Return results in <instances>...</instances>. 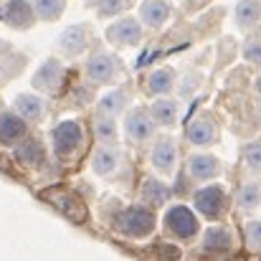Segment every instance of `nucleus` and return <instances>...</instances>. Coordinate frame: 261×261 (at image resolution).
I'll return each mask as SVG.
<instances>
[{
  "label": "nucleus",
  "instance_id": "1",
  "mask_svg": "<svg viewBox=\"0 0 261 261\" xmlns=\"http://www.w3.org/2000/svg\"><path fill=\"white\" fill-rule=\"evenodd\" d=\"M117 231L127 239H147L155 231V213L147 205H129L117 213Z\"/></svg>",
  "mask_w": 261,
  "mask_h": 261
},
{
  "label": "nucleus",
  "instance_id": "2",
  "mask_svg": "<svg viewBox=\"0 0 261 261\" xmlns=\"http://www.w3.org/2000/svg\"><path fill=\"white\" fill-rule=\"evenodd\" d=\"M51 145L59 158H71L84 147V127L79 119H61L51 129Z\"/></svg>",
  "mask_w": 261,
  "mask_h": 261
},
{
  "label": "nucleus",
  "instance_id": "3",
  "mask_svg": "<svg viewBox=\"0 0 261 261\" xmlns=\"http://www.w3.org/2000/svg\"><path fill=\"white\" fill-rule=\"evenodd\" d=\"M193 205L195 211L203 216V218H211V221H218L226 216L228 211V195L221 185H205L200 190H195L193 195Z\"/></svg>",
  "mask_w": 261,
  "mask_h": 261
},
{
  "label": "nucleus",
  "instance_id": "4",
  "mask_svg": "<svg viewBox=\"0 0 261 261\" xmlns=\"http://www.w3.org/2000/svg\"><path fill=\"white\" fill-rule=\"evenodd\" d=\"M84 74H87L89 84H96V87L114 84L119 79V61H117V56H112L107 51H94L89 56Z\"/></svg>",
  "mask_w": 261,
  "mask_h": 261
},
{
  "label": "nucleus",
  "instance_id": "5",
  "mask_svg": "<svg viewBox=\"0 0 261 261\" xmlns=\"http://www.w3.org/2000/svg\"><path fill=\"white\" fill-rule=\"evenodd\" d=\"M163 223H165V228L173 233L175 239H180V241H190L200 231V223H198L195 213L188 205H170L168 213H165V218H163Z\"/></svg>",
  "mask_w": 261,
  "mask_h": 261
},
{
  "label": "nucleus",
  "instance_id": "6",
  "mask_svg": "<svg viewBox=\"0 0 261 261\" xmlns=\"http://www.w3.org/2000/svg\"><path fill=\"white\" fill-rule=\"evenodd\" d=\"M64 76H66V69H64V61L59 59H46L31 76V84L38 94H56L61 84H64Z\"/></svg>",
  "mask_w": 261,
  "mask_h": 261
},
{
  "label": "nucleus",
  "instance_id": "7",
  "mask_svg": "<svg viewBox=\"0 0 261 261\" xmlns=\"http://www.w3.org/2000/svg\"><path fill=\"white\" fill-rule=\"evenodd\" d=\"M107 41L117 48H129V46H137L142 41V23L132 15H124L119 20H114L109 28H107Z\"/></svg>",
  "mask_w": 261,
  "mask_h": 261
},
{
  "label": "nucleus",
  "instance_id": "8",
  "mask_svg": "<svg viewBox=\"0 0 261 261\" xmlns=\"http://www.w3.org/2000/svg\"><path fill=\"white\" fill-rule=\"evenodd\" d=\"M89 41H91L89 25L87 23H76V25H69V28L61 31V36L56 41V48H59L61 56H69L71 59V56H79V54L87 51Z\"/></svg>",
  "mask_w": 261,
  "mask_h": 261
},
{
  "label": "nucleus",
  "instance_id": "9",
  "mask_svg": "<svg viewBox=\"0 0 261 261\" xmlns=\"http://www.w3.org/2000/svg\"><path fill=\"white\" fill-rule=\"evenodd\" d=\"M124 132H127V137H129L132 142H137V145L152 140V135H155V122H152L150 112H147V109H140V107L129 109L127 117H124Z\"/></svg>",
  "mask_w": 261,
  "mask_h": 261
},
{
  "label": "nucleus",
  "instance_id": "10",
  "mask_svg": "<svg viewBox=\"0 0 261 261\" xmlns=\"http://www.w3.org/2000/svg\"><path fill=\"white\" fill-rule=\"evenodd\" d=\"M25 137H28V122L10 109L0 112V145L3 147H18Z\"/></svg>",
  "mask_w": 261,
  "mask_h": 261
},
{
  "label": "nucleus",
  "instance_id": "11",
  "mask_svg": "<svg viewBox=\"0 0 261 261\" xmlns=\"http://www.w3.org/2000/svg\"><path fill=\"white\" fill-rule=\"evenodd\" d=\"M175 163H177V147H175L173 137H160L152 145L150 152V165L158 175H173L175 173Z\"/></svg>",
  "mask_w": 261,
  "mask_h": 261
},
{
  "label": "nucleus",
  "instance_id": "12",
  "mask_svg": "<svg viewBox=\"0 0 261 261\" xmlns=\"http://www.w3.org/2000/svg\"><path fill=\"white\" fill-rule=\"evenodd\" d=\"M3 23L15 31H28L36 23V13L31 0H8L3 8Z\"/></svg>",
  "mask_w": 261,
  "mask_h": 261
},
{
  "label": "nucleus",
  "instance_id": "13",
  "mask_svg": "<svg viewBox=\"0 0 261 261\" xmlns=\"http://www.w3.org/2000/svg\"><path fill=\"white\" fill-rule=\"evenodd\" d=\"M173 13L170 0H142L140 5V23L147 28H163Z\"/></svg>",
  "mask_w": 261,
  "mask_h": 261
},
{
  "label": "nucleus",
  "instance_id": "14",
  "mask_svg": "<svg viewBox=\"0 0 261 261\" xmlns=\"http://www.w3.org/2000/svg\"><path fill=\"white\" fill-rule=\"evenodd\" d=\"M129 101H132V96H129L127 89H112L104 96H99L96 112H99V117H112L114 119V117H119L129 109Z\"/></svg>",
  "mask_w": 261,
  "mask_h": 261
},
{
  "label": "nucleus",
  "instance_id": "15",
  "mask_svg": "<svg viewBox=\"0 0 261 261\" xmlns=\"http://www.w3.org/2000/svg\"><path fill=\"white\" fill-rule=\"evenodd\" d=\"M13 112L25 122H41L46 117V101L41 94H18L13 99Z\"/></svg>",
  "mask_w": 261,
  "mask_h": 261
},
{
  "label": "nucleus",
  "instance_id": "16",
  "mask_svg": "<svg viewBox=\"0 0 261 261\" xmlns=\"http://www.w3.org/2000/svg\"><path fill=\"white\" fill-rule=\"evenodd\" d=\"M221 175V163L213 155H193L188 160V177L195 182H205Z\"/></svg>",
  "mask_w": 261,
  "mask_h": 261
},
{
  "label": "nucleus",
  "instance_id": "17",
  "mask_svg": "<svg viewBox=\"0 0 261 261\" xmlns=\"http://www.w3.org/2000/svg\"><path fill=\"white\" fill-rule=\"evenodd\" d=\"M216 124L211 122V117H193L188 129H185V137L190 145L195 147H205V145H213L216 142Z\"/></svg>",
  "mask_w": 261,
  "mask_h": 261
},
{
  "label": "nucleus",
  "instance_id": "18",
  "mask_svg": "<svg viewBox=\"0 0 261 261\" xmlns=\"http://www.w3.org/2000/svg\"><path fill=\"white\" fill-rule=\"evenodd\" d=\"M170 195H173L170 185H168L165 180H160V177H147V180L142 182V203H145L150 211L168 205V203H170Z\"/></svg>",
  "mask_w": 261,
  "mask_h": 261
},
{
  "label": "nucleus",
  "instance_id": "19",
  "mask_svg": "<svg viewBox=\"0 0 261 261\" xmlns=\"http://www.w3.org/2000/svg\"><path fill=\"white\" fill-rule=\"evenodd\" d=\"M122 163V155L114 150V147H107V145H99L91 155V170L99 175V177H107L112 175Z\"/></svg>",
  "mask_w": 261,
  "mask_h": 261
},
{
  "label": "nucleus",
  "instance_id": "20",
  "mask_svg": "<svg viewBox=\"0 0 261 261\" xmlns=\"http://www.w3.org/2000/svg\"><path fill=\"white\" fill-rule=\"evenodd\" d=\"M200 246H203V251L223 254V251H228L233 246V236H231V231L226 226H211V228H205Z\"/></svg>",
  "mask_w": 261,
  "mask_h": 261
},
{
  "label": "nucleus",
  "instance_id": "21",
  "mask_svg": "<svg viewBox=\"0 0 261 261\" xmlns=\"http://www.w3.org/2000/svg\"><path fill=\"white\" fill-rule=\"evenodd\" d=\"M15 158H18L23 165H28V168H41V165L46 163V150H43V145H41L36 137H25V140L15 147Z\"/></svg>",
  "mask_w": 261,
  "mask_h": 261
},
{
  "label": "nucleus",
  "instance_id": "22",
  "mask_svg": "<svg viewBox=\"0 0 261 261\" xmlns=\"http://www.w3.org/2000/svg\"><path fill=\"white\" fill-rule=\"evenodd\" d=\"M150 117L155 124H163V127H173L175 119H177V104L175 99H168V96H158L150 107Z\"/></svg>",
  "mask_w": 261,
  "mask_h": 261
},
{
  "label": "nucleus",
  "instance_id": "23",
  "mask_svg": "<svg viewBox=\"0 0 261 261\" xmlns=\"http://www.w3.org/2000/svg\"><path fill=\"white\" fill-rule=\"evenodd\" d=\"M147 89H150V94H155V96H168L175 89V71L170 66L155 69V71L147 76Z\"/></svg>",
  "mask_w": 261,
  "mask_h": 261
},
{
  "label": "nucleus",
  "instance_id": "24",
  "mask_svg": "<svg viewBox=\"0 0 261 261\" xmlns=\"http://www.w3.org/2000/svg\"><path fill=\"white\" fill-rule=\"evenodd\" d=\"M261 20V0H241L236 5V25L249 31Z\"/></svg>",
  "mask_w": 261,
  "mask_h": 261
},
{
  "label": "nucleus",
  "instance_id": "25",
  "mask_svg": "<svg viewBox=\"0 0 261 261\" xmlns=\"http://www.w3.org/2000/svg\"><path fill=\"white\" fill-rule=\"evenodd\" d=\"M31 5H33L36 18L46 20V23L59 20L64 15V10H66V0H31Z\"/></svg>",
  "mask_w": 261,
  "mask_h": 261
},
{
  "label": "nucleus",
  "instance_id": "26",
  "mask_svg": "<svg viewBox=\"0 0 261 261\" xmlns=\"http://www.w3.org/2000/svg\"><path fill=\"white\" fill-rule=\"evenodd\" d=\"M54 203H56V208L59 211H64L69 218H74V221H84L87 218V208L82 205V200H76V195H71V193H59L56 198H54Z\"/></svg>",
  "mask_w": 261,
  "mask_h": 261
},
{
  "label": "nucleus",
  "instance_id": "27",
  "mask_svg": "<svg viewBox=\"0 0 261 261\" xmlns=\"http://www.w3.org/2000/svg\"><path fill=\"white\" fill-rule=\"evenodd\" d=\"M236 203L241 211H254L261 205V185L259 182H244L236 193Z\"/></svg>",
  "mask_w": 261,
  "mask_h": 261
},
{
  "label": "nucleus",
  "instance_id": "28",
  "mask_svg": "<svg viewBox=\"0 0 261 261\" xmlns=\"http://www.w3.org/2000/svg\"><path fill=\"white\" fill-rule=\"evenodd\" d=\"M94 132H96V140H99V145L114 147V142H117V122H114L112 117H99V114H96Z\"/></svg>",
  "mask_w": 261,
  "mask_h": 261
},
{
  "label": "nucleus",
  "instance_id": "29",
  "mask_svg": "<svg viewBox=\"0 0 261 261\" xmlns=\"http://www.w3.org/2000/svg\"><path fill=\"white\" fill-rule=\"evenodd\" d=\"M124 8H127V0H96V15L99 18L119 15Z\"/></svg>",
  "mask_w": 261,
  "mask_h": 261
},
{
  "label": "nucleus",
  "instance_id": "30",
  "mask_svg": "<svg viewBox=\"0 0 261 261\" xmlns=\"http://www.w3.org/2000/svg\"><path fill=\"white\" fill-rule=\"evenodd\" d=\"M244 163H246L251 170L261 173V142H249V145L244 147Z\"/></svg>",
  "mask_w": 261,
  "mask_h": 261
},
{
  "label": "nucleus",
  "instance_id": "31",
  "mask_svg": "<svg viewBox=\"0 0 261 261\" xmlns=\"http://www.w3.org/2000/svg\"><path fill=\"white\" fill-rule=\"evenodd\" d=\"M246 241L251 249H261V218L246 223Z\"/></svg>",
  "mask_w": 261,
  "mask_h": 261
},
{
  "label": "nucleus",
  "instance_id": "32",
  "mask_svg": "<svg viewBox=\"0 0 261 261\" xmlns=\"http://www.w3.org/2000/svg\"><path fill=\"white\" fill-rule=\"evenodd\" d=\"M244 56H246V61L261 66V41L259 38H254V41H249V43L244 46Z\"/></svg>",
  "mask_w": 261,
  "mask_h": 261
},
{
  "label": "nucleus",
  "instance_id": "33",
  "mask_svg": "<svg viewBox=\"0 0 261 261\" xmlns=\"http://www.w3.org/2000/svg\"><path fill=\"white\" fill-rule=\"evenodd\" d=\"M158 254L163 256L165 261H177L182 254H180V249H175V246H170V244H163L160 249H158Z\"/></svg>",
  "mask_w": 261,
  "mask_h": 261
},
{
  "label": "nucleus",
  "instance_id": "34",
  "mask_svg": "<svg viewBox=\"0 0 261 261\" xmlns=\"http://www.w3.org/2000/svg\"><path fill=\"white\" fill-rule=\"evenodd\" d=\"M8 48H10V46H8V41H3V38H0V59L8 54Z\"/></svg>",
  "mask_w": 261,
  "mask_h": 261
},
{
  "label": "nucleus",
  "instance_id": "35",
  "mask_svg": "<svg viewBox=\"0 0 261 261\" xmlns=\"http://www.w3.org/2000/svg\"><path fill=\"white\" fill-rule=\"evenodd\" d=\"M254 87H256V91H259V96H261V76L256 79V84H254Z\"/></svg>",
  "mask_w": 261,
  "mask_h": 261
}]
</instances>
